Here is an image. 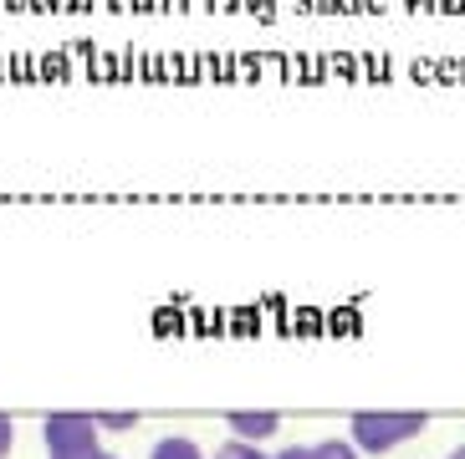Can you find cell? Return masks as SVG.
<instances>
[{
	"instance_id": "cell-1",
	"label": "cell",
	"mask_w": 465,
	"mask_h": 459,
	"mask_svg": "<svg viewBox=\"0 0 465 459\" xmlns=\"http://www.w3.org/2000/svg\"><path fill=\"white\" fill-rule=\"evenodd\" d=\"M430 429L424 408H358L348 419V439L358 444V454H389V449L410 444Z\"/></svg>"
},
{
	"instance_id": "cell-2",
	"label": "cell",
	"mask_w": 465,
	"mask_h": 459,
	"mask_svg": "<svg viewBox=\"0 0 465 459\" xmlns=\"http://www.w3.org/2000/svg\"><path fill=\"white\" fill-rule=\"evenodd\" d=\"M42 444L52 459L62 454H87V449L103 444V429H97V419L87 414V408H52L42 419Z\"/></svg>"
},
{
	"instance_id": "cell-3",
	"label": "cell",
	"mask_w": 465,
	"mask_h": 459,
	"mask_svg": "<svg viewBox=\"0 0 465 459\" xmlns=\"http://www.w3.org/2000/svg\"><path fill=\"white\" fill-rule=\"evenodd\" d=\"M225 429H231V439L266 444V439H276V429H282V414H276V408H231V414H225Z\"/></svg>"
},
{
	"instance_id": "cell-4",
	"label": "cell",
	"mask_w": 465,
	"mask_h": 459,
	"mask_svg": "<svg viewBox=\"0 0 465 459\" xmlns=\"http://www.w3.org/2000/svg\"><path fill=\"white\" fill-rule=\"evenodd\" d=\"M149 459H205V449L194 444L190 434H164V439L149 449Z\"/></svg>"
},
{
	"instance_id": "cell-5",
	"label": "cell",
	"mask_w": 465,
	"mask_h": 459,
	"mask_svg": "<svg viewBox=\"0 0 465 459\" xmlns=\"http://www.w3.org/2000/svg\"><path fill=\"white\" fill-rule=\"evenodd\" d=\"M93 419H97V429H103V434H128V429H138V414H134V408H97Z\"/></svg>"
},
{
	"instance_id": "cell-6",
	"label": "cell",
	"mask_w": 465,
	"mask_h": 459,
	"mask_svg": "<svg viewBox=\"0 0 465 459\" xmlns=\"http://www.w3.org/2000/svg\"><path fill=\"white\" fill-rule=\"evenodd\" d=\"M210 459H272V454H266L261 444H246V439H225Z\"/></svg>"
},
{
	"instance_id": "cell-7",
	"label": "cell",
	"mask_w": 465,
	"mask_h": 459,
	"mask_svg": "<svg viewBox=\"0 0 465 459\" xmlns=\"http://www.w3.org/2000/svg\"><path fill=\"white\" fill-rule=\"evenodd\" d=\"M11 449H15V419L0 414V459H11Z\"/></svg>"
},
{
	"instance_id": "cell-8",
	"label": "cell",
	"mask_w": 465,
	"mask_h": 459,
	"mask_svg": "<svg viewBox=\"0 0 465 459\" xmlns=\"http://www.w3.org/2000/svg\"><path fill=\"white\" fill-rule=\"evenodd\" d=\"M62 459H118V454H113V449H103V444H97V449H87V454H62Z\"/></svg>"
},
{
	"instance_id": "cell-9",
	"label": "cell",
	"mask_w": 465,
	"mask_h": 459,
	"mask_svg": "<svg viewBox=\"0 0 465 459\" xmlns=\"http://www.w3.org/2000/svg\"><path fill=\"white\" fill-rule=\"evenodd\" d=\"M445 459H465V444H455V449H450V454H445Z\"/></svg>"
}]
</instances>
